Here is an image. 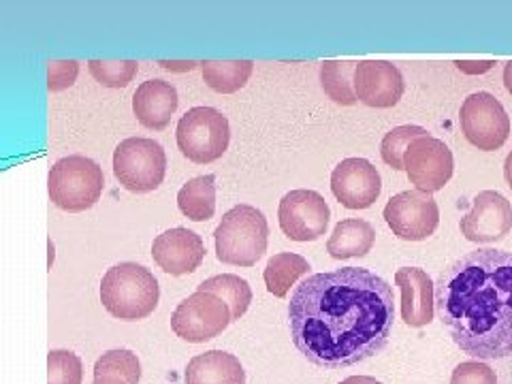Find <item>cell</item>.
Instances as JSON below:
<instances>
[{
  "label": "cell",
  "mask_w": 512,
  "mask_h": 384,
  "mask_svg": "<svg viewBox=\"0 0 512 384\" xmlns=\"http://www.w3.org/2000/svg\"><path fill=\"white\" fill-rule=\"evenodd\" d=\"M92 384H128V382L118 376H99V378H94Z\"/></svg>",
  "instance_id": "34"
},
{
  "label": "cell",
  "mask_w": 512,
  "mask_h": 384,
  "mask_svg": "<svg viewBox=\"0 0 512 384\" xmlns=\"http://www.w3.org/2000/svg\"><path fill=\"white\" fill-rule=\"evenodd\" d=\"M504 86L512 94V60L504 67Z\"/></svg>",
  "instance_id": "35"
},
{
  "label": "cell",
  "mask_w": 512,
  "mask_h": 384,
  "mask_svg": "<svg viewBox=\"0 0 512 384\" xmlns=\"http://www.w3.org/2000/svg\"><path fill=\"white\" fill-rule=\"evenodd\" d=\"M504 178H506L508 186L512 188V152L506 156V163H504Z\"/></svg>",
  "instance_id": "36"
},
{
  "label": "cell",
  "mask_w": 512,
  "mask_h": 384,
  "mask_svg": "<svg viewBox=\"0 0 512 384\" xmlns=\"http://www.w3.org/2000/svg\"><path fill=\"white\" fill-rule=\"evenodd\" d=\"M160 299L158 280L152 271L137 263H120L107 269L101 282V303L120 320L148 318Z\"/></svg>",
  "instance_id": "3"
},
{
  "label": "cell",
  "mask_w": 512,
  "mask_h": 384,
  "mask_svg": "<svg viewBox=\"0 0 512 384\" xmlns=\"http://www.w3.org/2000/svg\"><path fill=\"white\" fill-rule=\"evenodd\" d=\"M197 291L218 295L231 308L233 320L242 318L252 303L250 284L235 274H222V276H214L210 280H205L199 284Z\"/></svg>",
  "instance_id": "25"
},
{
  "label": "cell",
  "mask_w": 512,
  "mask_h": 384,
  "mask_svg": "<svg viewBox=\"0 0 512 384\" xmlns=\"http://www.w3.org/2000/svg\"><path fill=\"white\" fill-rule=\"evenodd\" d=\"M376 244V231L370 222L359 218H346L335 224V229L327 242V252L331 259H357V256L370 254Z\"/></svg>",
  "instance_id": "20"
},
{
  "label": "cell",
  "mask_w": 512,
  "mask_h": 384,
  "mask_svg": "<svg viewBox=\"0 0 512 384\" xmlns=\"http://www.w3.org/2000/svg\"><path fill=\"white\" fill-rule=\"evenodd\" d=\"M158 64L163 69H167V71H192L201 62H192V60L190 62H167V60H160Z\"/></svg>",
  "instance_id": "32"
},
{
  "label": "cell",
  "mask_w": 512,
  "mask_h": 384,
  "mask_svg": "<svg viewBox=\"0 0 512 384\" xmlns=\"http://www.w3.org/2000/svg\"><path fill=\"white\" fill-rule=\"evenodd\" d=\"M395 284L402 291V318L408 327H425L434 320L436 284L419 267L397 269Z\"/></svg>",
  "instance_id": "17"
},
{
  "label": "cell",
  "mask_w": 512,
  "mask_h": 384,
  "mask_svg": "<svg viewBox=\"0 0 512 384\" xmlns=\"http://www.w3.org/2000/svg\"><path fill=\"white\" fill-rule=\"evenodd\" d=\"M310 271V263L303 259L301 254L295 252H280L274 254L267 261V267L263 271V280L267 291L282 299L291 291V286Z\"/></svg>",
  "instance_id": "21"
},
{
  "label": "cell",
  "mask_w": 512,
  "mask_h": 384,
  "mask_svg": "<svg viewBox=\"0 0 512 384\" xmlns=\"http://www.w3.org/2000/svg\"><path fill=\"white\" fill-rule=\"evenodd\" d=\"M180 212L195 220L205 222L216 212V178L214 175H201V178L190 180L178 192Z\"/></svg>",
  "instance_id": "23"
},
{
  "label": "cell",
  "mask_w": 512,
  "mask_h": 384,
  "mask_svg": "<svg viewBox=\"0 0 512 384\" xmlns=\"http://www.w3.org/2000/svg\"><path fill=\"white\" fill-rule=\"evenodd\" d=\"M77 73H79L77 60H52L50 67H47V88L52 92L71 88L75 84Z\"/></svg>",
  "instance_id": "31"
},
{
  "label": "cell",
  "mask_w": 512,
  "mask_h": 384,
  "mask_svg": "<svg viewBox=\"0 0 512 384\" xmlns=\"http://www.w3.org/2000/svg\"><path fill=\"white\" fill-rule=\"evenodd\" d=\"M461 235L474 244H493L504 239L512 229V205L495 190L478 192L472 210L459 222Z\"/></svg>",
  "instance_id": "13"
},
{
  "label": "cell",
  "mask_w": 512,
  "mask_h": 384,
  "mask_svg": "<svg viewBox=\"0 0 512 384\" xmlns=\"http://www.w3.org/2000/svg\"><path fill=\"white\" fill-rule=\"evenodd\" d=\"M88 69L101 86L126 88L139 71L137 60H90Z\"/></svg>",
  "instance_id": "28"
},
{
  "label": "cell",
  "mask_w": 512,
  "mask_h": 384,
  "mask_svg": "<svg viewBox=\"0 0 512 384\" xmlns=\"http://www.w3.org/2000/svg\"><path fill=\"white\" fill-rule=\"evenodd\" d=\"M451 384H498V376L483 361H466L455 367Z\"/></svg>",
  "instance_id": "30"
},
{
  "label": "cell",
  "mask_w": 512,
  "mask_h": 384,
  "mask_svg": "<svg viewBox=\"0 0 512 384\" xmlns=\"http://www.w3.org/2000/svg\"><path fill=\"white\" fill-rule=\"evenodd\" d=\"M404 169L416 190L431 195V192L442 190L453 178V152L448 150L442 139L425 135L412 141L404 156Z\"/></svg>",
  "instance_id": "12"
},
{
  "label": "cell",
  "mask_w": 512,
  "mask_h": 384,
  "mask_svg": "<svg viewBox=\"0 0 512 384\" xmlns=\"http://www.w3.org/2000/svg\"><path fill=\"white\" fill-rule=\"evenodd\" d=\"M105 188L103 169L86 156L60 158L50 169L47 190L56 207L64 212H86L101 199Z\"/></svg>",
  "instance_id": "5"
},
{
  "label": "cell",
  "mask_w": 512,
  "mask_h": 384,
  "mask_svg": "<svg viewBox=\"0 0 512 384\" xmlns=\"http://www.w3.org/2000/svg\"><path fill=\"white\" fill-rule=\"evenodd\" d=\"M178 148L197 165L218 160L229 148L231 128L227 116L214 107H192L178 122Z\"/></svg>",
  "instance_id": "6"
},
{
  "label": "cell",
  "mask_w": 512,
  "mask_h": 384,
  "mask_svg": "<svg viewBox=\"0 0 512 384\" xmlns=\"http://www.w3.org/2000/svg\"><path fill=\"white\" fill-rule=\"evenodd\" d=\"M340 384H382V382L372 376H350V378L342 380Z\"/></svg>",
  "instance_id": "33"
},
{
  "label": "cell",
  "mask_w": 512,
  "mask_h": 384,
  "mask_svg": "<svg viewBox=\"0 0 512 384\" xmlns=\"http://www.w3.org/2000/svg\"><path fill=\"white\" fill-rule=\"evenodd\" d=\"M384 220L404 242H423L438 229L440 207L427 192L404 190L384 205Z\"/></svg>",
  "instance_id": "10"
},
{
  "label": "cell",
  "mask_w": 512,
  "mask_h": 384,
  "mask_svg": "<svg viewBox=\"0 0 512 384\" xmlns=\"http://www.w3.org/2000/svg\"><path fill=\"white\" fill-rule=\"evenodd\" d=\"M461 131L474 148L500 150L510 135V118L502 103L489 92H474L461 105Z\"/></svg>",
  "instance_id": "9"
},
{
  "label": "cell",
  "mask_w": 512,
  "mask_h": 384,
  "mask_svg": "<svg viewBox=\"0 0 512 384\" xmlns=\"http://www.w3.org/2000/svg\"><path fill=\"white\" fill-rule=\"evenodd\" d=\"M99 376H118L124 378L128 384H139L141 363L133 350H109L94 365V378Z\"/></svg>",
  "instance_id": "27"
},
{
  "label": "cell",
  "mask_w": 512,
  "mask_h": 384,
  "mask_svg": "<svg viewBox=\"0 0 512 384\" xmlns=\"http://www.w3.org/2000/svg\"><path fill=\"white\" fill-rule=\"evenodd\" d=\"M269 227L261 210L252 205H235L222 216L214 233L218 261L237 267H252L267 252Z\"/></svg>",
  "instance_id": "4"
},
{
  "label": "cell",
  "mask_w": 512,
  "mask_h": 384,
  "mask_svg": "<svg viewBox=\"0 0 512 384\" xmlns=\"http://www.w3.org/2000/svg\"><path fill=\"white\" fill-rule=\"evenodd\" d=\"M114 173L126 190L152 192L165 180L167 154L154 139H124L114 152Z\"/></svg>",
  "instance_id": "7"
},
{
  "label": "cell",
  "mask_w": 512,
  "mask_h": 384,
  "mask_svg": "<svg viewBox=\"0 0 512 384\" xmlns=\"http://www.w3.org/2000/svg\"><path fill=\"white\" fill-rule=\"evenodd\" d=\"M406 84L395 64L387 60H363L355 71L357 99L376 109H389L404 96Z\"/></svg>",
  "instance_id": "15"
},
{
  "label": "cell",
  "mask_w": 512,
  "mask_h": 384,
  "mask_svg": "<svg viewBox=\"0 0 512 384\" xmlns=\"http://www.w3.org/2000/svg\"><path fill=\"white\" fill-rule=\"evenodd\" d=\"M331 190L346 210H367L378 201L382 180L370 160L346 158L331 173Z\"/></svg>",
  "instance_id": "14"
},
{
  "label": "cell",
  "mask_w": 512,
  "mask_h": 384,
  "mask_svg": "<svg viewBox=\"0 0 512 384\" xmlns=\"http://www.w3.org/2000/svg\"><path fill=\"white\" fill-rule=\"evenodd\" d=\"M252 60H205L201 71L205 84L220 94H233L242 90L252 75Z\"/></svg>",
  "instance_id": "24"
},
{
  "label": "cell",
  "mask_w": 512,
  "mask_h": 384,
  "mask_svg": "<svg viewBox=\"0 0 512 384\" xmlns=\"http://www.w3.org/2000/svg\"><path fill=\"white\" fill-rule=\"evenodd\" d=\"M359 67L357 60H327L320 67V86L333 103L355 105V71Z\"/></svg>",
  "instance_id": "22"
},
{
  "label": "cell",
  "mask_w": 512,
  "mask_h": 384,
  "mask_svg": "<svg viewBox=\"0 0 512 384\" xmlns=\"http://www.w3.org/2000/svg\"><path fill=\"white\" fill-rule=\"evenodd\" d=\"M393 323V288L363 267L314 274L295 288L288 303L293 344L310 363L327 370L378 355Z\"/></svg>",
  "instance_id": "1"
},
{
  "label": "cell",
  "mask_w": 512,
  "mask_h": 384,
  "mask_svg": "<svg viewBox=\"0 0 512 384\" xmlns=\"http://www.w3.org/2000/svg\"><path fill=\"white\" fill-rule=\"evenodd\" d=\"M282 233L293 242H316L327 233L331 210L316 190L286 192L278 207Z\"/></svg>",
  "instance_id": "11"
},
{
  "label": "cell",
  "mask_w": 512,
  "mask_h": 384,
  "mask_svg": "<svg viewBox=\"0 0 512 384\" xmlns=\"http://www.w3.org/2000/svg\"><path fill=\"white\" fill-rule=\"evenodd\" d=\"M175 109H178V90L163 79H148L133 94V111L137 120L152 131L167 128Z\"/></svg>",
  "instance_id": "18"
},
{
  "label": "cell",
  "mask_w": 512,
  "mask_h": 384,
  "mask_svg": "<svg viewBox=\"0 0 512 384\" xmlns=\"http://www.w3.org/2000/svg\"><path fill=\"white\" fill-rule=\"evenodd\" d=\"M233 323L231 308L214 293L190 295L171 316L173 333L190 344L210 342Z\"/></svg>",
  "instance_id": "8"
},
{
  "label": "cell",
  "mask_w": 512,
  "mask_h": 384,
  "mask_svg": "<svg viewBox=\"0 0 512 384\" xmlns=\"http://www.w3.org/2000/svg\"><path fill=\"white\" fill-rule=\"evenodd\" d=\"M154 263L171 276H186L197 271L205 259L201 235L188 229H169L160 233L152 244Z\"/></svg>",
  "instance_id": "16"
},
{
  "label": "cell",
  "mask_w": 512,
  "mask_h": 384,
  "mask_svg": "<svg viewBox=\"0 0 512 384\" xmlns=\"http://www.w3.org/2000/svg\"><path fill=\"white\" fill-rule=\"evenodd\" d=\"M184 378L186 384H246L242 363L224 350H207L192 357Z\"/></svg>",
  "instance_id": "19"
},
{
  "label": "cell",
  "mask_w": 512,
  "mask_h": 384,
  "mask_svg": "<svg viewBox=\"0 0 512 384\" xmlns=\"http://www.w3.org/2000/svg\"><path fill=\"white\" fill-rule=\"evenodd\" d=\"M436 306L466 355L512 357V254L480 248L461 256L438 276Z\"/></svg>",
  "instance_id": "2"
},
{
  "label": "cell",
  "mask_w": 512,
  "mask_h": 384,
  "mask_svg": "<svg viewBox=\"0 0 512 384\" xmlns=\"http://www.w3.org/2000/svg\"><path fill=\"white\" fill-rule=\"evenodd\" d=\"M84 365L75 352L50 350L47 355V384H82Z\"/></svg>",
  "instance_id": "29"
},
{
  "label": "cell",
  "mask_w": 512,
  "mask_h": 384,
  "mask_svg": "<svg viewBox=\"0 0 512 384\" xmlns=\"http://www.w3.org/2000/svg\"><path fill=\"white\" fill-rule=\"evenodd\" d=\"M429 135L423 126H412V124H406V126H397L393 128V131H389L387 135H384L382 143H380V154H382V160L387 163L391 169L395 171H402L404 169V156L408 152V148L412 146V141L421 139Z\"/></svg>",
  "instance_id": "26"
}]
</instances>
